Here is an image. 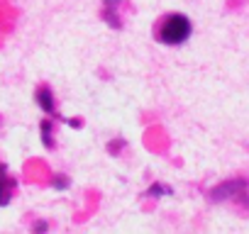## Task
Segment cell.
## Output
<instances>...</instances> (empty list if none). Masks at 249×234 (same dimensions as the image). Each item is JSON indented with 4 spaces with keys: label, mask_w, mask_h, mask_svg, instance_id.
<instances>
[{
    "label": "cell",
    "mask_w": 249,
    "mask_h": 234,
    "mask_svg": "<svg viewBox=\"0 0 249 234\" xmlns=\"http://www.w3.org/2000/svg\"><path fill=\"white\" fill-rule=\"evenodd\" d=\"M35 100H37V105L44 110V112H54V93H52V88L49 85H39L37 88V93H35Z\"/></svg>",
    "instance_id": "obj_3"
},
{
    "label": "cell",
    "mask_w": 249,
    "mask_h": 234,
    "mask_svg": "<svg viewBox=\"0 0 249 234\" xmlns=\"http://www.w3.org/2000/svg\"><path fill=\"white\" fill-rule=\"evenodd\" d=\"M13 190H15V181L8 176V168H5L3 164H0V207L10 202Z\"/></svg>",
    "instance_id": "obj_2"
},
{
    "label": "cell",
    "mask_w": 249,
    "mask_h": 234,
    "mask_svg": "<svg viewBox=\"0 0 249 234\" xmlns=\"http://www.w3.org/2000/svg\"><path fill=\"white\" fill-rule=\"evenodd\" d=\"M44 229H47V222H37L35 224V232H44Z\"/></svg>",
    "instance_id": "obj_7"
},
{
    "label": "cell",
    "mask_w": 249,
    "mask_h": 234,
    "mask_svg": "<svg viewBox=\"0 0 249 234\" xmlns=\"http://www.w3.org/2000/svg\"><path fill=\"white\" fill-rule=\"evenodd\" d=\"M157 34H159V42H164V44H181L191 34V20L181 13H171L161 20Z\"/></svg>",
    "instance_id": "obj_1"
},
{
    "label": "cell",
    "mask_w": 249,
    "mask_h": 234,
    "mask_svg": "<svg viewBox=\"0 0 249 234\" xmlns=\"http://www.w3.org/2000/svg\"><path fill=\"white\" fill-rule=\"evenodd\" d=\"M54 188H66V178H56L54 181Z\"/></svg>",
    "instance_id": "obj_6"
},
{
    "label": "cell",
    "mask_w": 249,
    "mask_h": 234,
    "mask_svg": "<svg viewBox=\"0 0 249 234\" xmlns=\"http://www.w3.org/2000/svg\"><path fill=\"white\" fill-rule=\"evenodd\" d=\"M244 181H230V183H222L220 188H215L213 190V200H222V198H232L234 193H239V190H244Z\"/></svg>",
    "instance_id": "obj_4"
},
{
    "label": "cell",
    "mask_w": 249,
    "mask_h": 234,
    "mask_svg": "<svg viewBox=\"0 0 249 234\" xmlns=\"http://www.w3.org/2000/svg\"><path fill=\"white\" fill-rule=\"evenodd\" d=\"M42 142H44V147L52 149V122L49 120L42 122Z\"/></svg>",
    "instance_id": "obj_5"
}]
</instances>
